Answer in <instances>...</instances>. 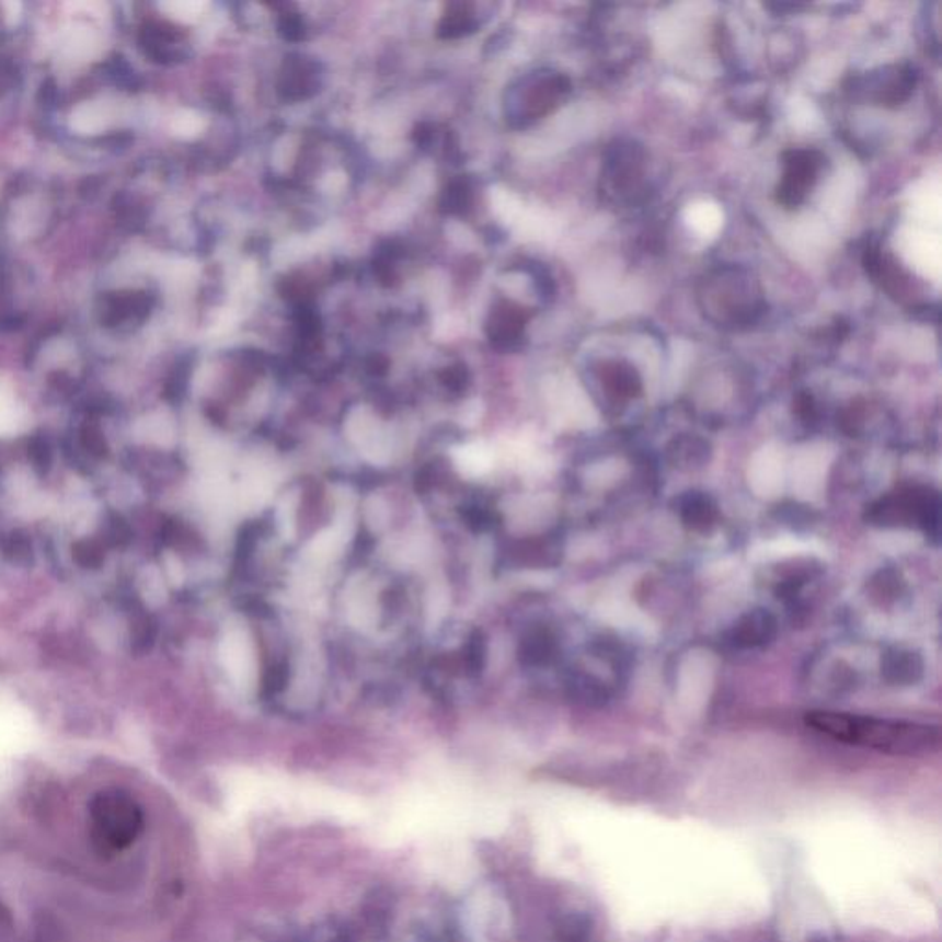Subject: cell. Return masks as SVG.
Here are the masks:
<instances>
[{
  "label": "cell",
  "instance_id": "6da1fadb",
  "mask_svg": "<svg viewBox=\"0 0 942 942\" xmlns=\"http://www.w3.org/2000/svg\"><path fill=\"white\" fill-rule=\"evenodd\" d=\"M805 722L836 740L871 747L889 755H920L937 749L941 742V733L935 725L917 724L906 720L812 711L806 714Z\"/></svg>",
  "mask_w": 942,
  "mask_h": 942
},
{
  "label": "cell",
  "instance_id": "7a4b0ae2",
  "mask_svg": "<svg viewBox=\"0 0 942 942\" xmlns=\"http://www.w3.org/2000/svg\"><path fill=\"white\" fill-rule=\"evenodd\" d=\"M145 828V812L129 793L105 790L92 799L89 836L100 857L113 858L129 849Z\"/></svg>",
  "mask_w": 942,
  "mask_h": 942
},
{
  "label": "cell",
  "instance_id": "3957f363",
  "mask_svg": "<svg viewBox=\"0 0 942 942\" xmlns=\"http://www.w3.org/2000/svg\"><path fill=\"white\" fill-rule=\"evenodd\" d=\"M865 521L878 529H920L933 540L941 527V497L937 490L908 484L882 495L865 510Z\"/></svg>",
  "mask_w": 942,
  "mask_h": 942
},
{
  "label": "cell",
  "instance_id": "277c9868",
  "mask_svg": "<svg viewBox=\"0 0 942 942\" xmlns=\"http://www.w3.org/2000/svg\"><path fill=\"white\" fill-rule=\"evenodd\" d=\"M779 633L776 616L765 608L751 609L735 622L731 630V643L736 648L755 650L770 646Z\"/></svg>",
  "mask_w": 942,
  "mask_h": 942
},
{
  "label": "cell",
  "instance_id": "5b68a950",
  "mask_svg": "<svg viewBox=\"0 0 942 942\" xmlns=\"http://www.w3.org/2000/svg\"><path fill=\"white\" fill-rule=\"evenodd\" d=\"M924 659L917 650L891 646L880 659V674L893 687H914L924 678Z\"/></svg>",
  "mask_w": 942,
  "mask_h": 942
},
{
  "label": "cell",
  "instance_id": "8992f818",
  "mask_svg": "<svg viewBox=\"0 0 942 942\" xmlns=\"http://www.w3.org/2000/svg\"><path fill=\"white\" fill-rule=\"evenodd\" d=\"M676 514L685 529L696 535H709L716 529L720 519L719 505L711 495L690 490L676 499Z\"/></svg>",
  "mask_w": 942,
  "mask_h": 942
},
{
  "label": "cell",
  "instance_id": "52a82bcc",
  "mask_svg": "<svg viewBox=\"0 0 942 942\" xmlns=\"http://www.w3.org/2000/svg\"><path fill=\"white\" fill-rule=\"evenodd\" d=\"M788 157L786 175L779 188V199L788 207H793L805 199L808 186L816 179L819 161L816 151H792Z\"/></svg>",
  "mask_w": 942,
  "mask_h": 942
},
{
  "label": "cell",
  "instance_id": "ba28073f",
  "mask_svg": "<svg viewBox=\"0 0 942 942\" xmlns=\"http://www.w3.org/2000/svg\"><path fill=\"white\" fill-rule=\"evenodd\" d=\"M713 457V448L698 435H679L667 446L668 464L681 471H698L705 468Z\"/></svg>",
  "mask_w": 942,
  "mask_h": 942
},
{
  "label": "cell",
  "instance_id": "9c48e42d",
  "mask_svg": "<svg viewBox=\"0 0 942 942\" xmlns=\"http://www.w3.org/2000/svg\"><path fill=\"white\" fill-rule=\"evenodd\" d=\"M822 573L823 565L814 558H795L790 562L781 563L776 567V576H773L777 597H795L812 578H816Z\"/></svg>",
  "mask_w": 942,
  "mask_h": 942
},
{
  "label": "cell",
  "instance_id": "30bf717a",
  "mask_svg": "<svg viewBox=\"0 0 942 942\" xmlns=\"http://www.w3.org/2000/svg\"><path fill=\"white\" fill-rule=\"evenodd\" d=\"M604 389L616 400H632L641 394V378L637 370L627 363H608L600 374Z\"/></svg>",
  "mask_w": 942,
  "mask_h": 942
},
{
  "label": "cell",
  "instance_id": "8fae6325",
  "mask_svg": "<svg viewBox=\"0 0 942 942\" xmlns=\"http://www.w3.org/2000/svg\"><path fill=\"white\" fill-rule=\"evenodd\" d=\"M904 593H906V581L903 573L895 567H882L869 578V598L880 608H887L891 604L897 602Z\"/></svg>",
  "mask_w": 942,
  "mask_h": 942
},
{
  "label": "cell",
  "instance_id": "7c38bea8",
  "mask_svg": "<svg viewBox=\"0 0 942 942\" xmlns=\"http://www.w3.org/2000/svg\"><path fill=\"white\" fill-rule=\"evenodd\" d=\"M556 641L547 630H536L529 633L521 643V662L529 667H543L556 657Z\"/></svg>",
  "mask_w": 942,
  "mask_h": 942
},
{
  "label": "cell",
  "instance_id": "4fadbf2b",
  "mask_svg": "<svg viewBox=\"0 0 942 942\" xmlns=\"http://www.w3.org/2000/svg\"><path fill=\"white\" fill-rule=\"evenodd\" d=\"M462 663L470 674H479L486 665V639L483 632H473L464 646Z\"/></svg>",
  "mask_w": 942,
  "mask_h": 942
},
{
  "label": "cell",
  "instance_id": "5bb4252c",
  "mask_svg": "<svg viewBox=\"0 0 942 942\" xmlns=\"http://www.w3.org/2000/svg\"><path fill=\"white\" fill-rule=\"evenodd\" d=\"M573 690H575V696L578 700L584 701V703H604V701L608 700V690L604 687L602 681L597 678H593V676H581V678H575V681L571 683Z\"/></svg>",
  "mask_w": 942,
  "mask_h": 942
},
{
  "label": "cell",
  "instance_id": "9a60e30c",
  "mask_svg": "<svg viewBox=\"0 0 942 942\" xmlns=\"http://www.w3.org/2000/svg\"><path fill=\"white\" fill-rule=\"evenodd\" d=\"M107 113L102 105H85L76 111L74 126L80 131H99L107 124Z\"/></svg>",
  "mask_w": 942,
  "mask_h": 942
},
{
  "label": "cell",
  "instance_id": "2e32d148",
  "mask_svg": "<svg viewBox=\"0 0 942 942\" xmlns=\"http://www.w3.org/2000/svg\"><path fill=\"white\" fill-rule=\"evenodd\" d=\"M289 670L284 662L273 663L264 676V690L267 694L275 696L286 689L288 685Z\"/></svg>",
  "mask_w": 942,
  "mask_h": 942
},
{
  "label": "cell",
  "instance_id": "e0dca14e",
  "mask_svg": "<svg viewBox=\"0 0 942 942\" xmlns=\"http://www.w3.org/2000/svg\"><path fill=\"white\" fill-rule=\"evenodd\" d=\"M781 512L784 514L782 519H784L792 529L797 530L811 529L812 524H814V517H816L814 510H811L808 506L792 505L788 506V508L784 506V508H781Z\"/></svg>",
  "mask_w": 942,
  "mask_h": 942
},
{
  "label": "cell",
  "instance_id": "ac0fdd59",
  "mask_svg": "<svg viewBox=\"0 0 942 942\" xmlns=\"http://www.w3.org/2000/svg\"><path fill=\"white\" fill-rule=\"evenodd\" d=\"M466 521H468V525H471L473 529L479 530V532H483V530H489L494 527V514L486 510V508H481V506H473V508L466 512Z\"/></svg>",
  "mask_w": 942,
  "mask_h": 942
}]
</instances>
